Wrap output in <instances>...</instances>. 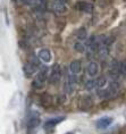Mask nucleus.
I'll use <instances>...</instances> for the list:
<instances>
[{
    "instance_id": "6e6552de",
    "label": "nucleus",
    "mask_w": 126,
    "mask_h": 134,
    "mask_svg": "<svg viewBox=\"0 0 126 134\" xmlns=\"http://www.w3.org/2000/svg\"><path fill=\"white\" fill-rule=\"evenodd\" d=\"M49 67L48 66H42L41 69L38 72V75H36V80L40 81L41 83H44L47 80H49Z\"/></svg>"
},
{
    "instance_id": "20e7f679",
    "label": "nucleus",
    "mask_w": 126,
    "mask_h": 134,
    "mask_svg": "<svg viewBox=\"0 0 126 134\" xmlns=\"http://www.w3.org/2000/svg\"><path fill=\"white\" fill-rule=\"evenodd\" d=\"M75 8L77 9L78 12H82V13H85V14H91L93 12V6L90 2H87V1H78L77 4L75 5Z\"/></svg>"
},
{
    "instance_id": "9d476101",
    "label": "nucleus",
    "mask_w": 126,
    "mask_h": 134,
    "mask_svg": "<svg viewBox=\"0 0 126 134\" xmlns=\"http://www.w3.org/2000/svg\"><path fill=\"white\" fill-rule=\"evenodd\" d=\"M52 9H54V12L56 14H59V15H62L65 14L66 12H67V7H66V5L64 2H60V1H56L52 4Z\"/></svg>"
},
{
    "instance_id": "423d86ee",
    "label": "nucleus",
    "mask_w": 126,
    "mask_h": 134,
    "mask_svg": "<svg viewBox=\"0 0 126 134\" xmlns=\"http://www.w3.org/2000/svg\"><path fill=\"white\" fill-rule=\"evenodd\" d=\"M23 72H24V74L26 76H31L38 72V65H35V64L32 62L25 63L24 66H23Z\"/></svg>"
},
{
    "instance_id": "9b49d317",
    "label": "nucleus",
    "mask_w": 126,
    "mask_h": 134,
    "mask_svg": "<svg viewBox=\"0 0 126 134\" xmlns=\"http://www.w3.org/2000/svg\"><path fill=\"white\" fill-rule=\"evenodd\" d=\"M82 69V64L79 60H73V62L69 64V71L72 73H74V74H78L79 72H81Z\"/></svg>"
},
{
    "instance_id": "f03ea898",
    "label": "nucleus",
    "mask_w": 126,
    "mask_h": 134,
    "mask_svg": "<svg viewBox=\"0 0 126 134\" xmlns=\"http://www.w3.org/2000/svg\"><path fill=\"white\" fill-rule=\"evenodd\" d=\"M114 122V119H112V117L110 116H104L101 117V118H99L97 122H95V126H97V129L99 130H106L107 127H109Z\"/></svg>"
},
{
    "instance_id": "4468645a",
    "label": "nucleus",
    "mask_w": 126,
    "mask_h": 134,
    "mask_svg": "<svg viewBox=\"0 0 126 134\" xmlns=\"http://www.w3.org/2000/svg\"><path fill=\"white\" fill-rule=\"evenodd\" d=\"M76 36H77V39L81 40V41H83V40H87L88 39V32H87V30H85L84 27L78 29L77 32H76Z\"/></svg>"
},
{
    "instance_id": "39448f33",
    "label": "nucleus",
    "mask_w": 126,
    "mask_h": 134,
    "mask_svg": "<svg viewBox=\"0 0 126 134\" xmlns=\"http://www.w3.org/2000/svg\"><path fill=\"white\" fill-rule=\"evenodd\" d=\"M66 117L65 116H58V117H52V118H49L44 122L43 124V127L45 130H49V129H52L55 127L56 125H58L59 123H61L62 120H65Z\"/></svg>"
},
{
    "instance_id": "1a4fd4ad",
    "label": "nucleus",
    "mask_w": 126,
    "mask_h": 134,
    "mask_svg": "<svg viewBox=\"0 0 126 134\" xmlns=\"http://www.w3.org/2000/svg\"><path fill=\"white\" fill-rule=\"evenodd\" d=\"M87 73H88V75L90 76V77H94V76H97L98 73H99L98 63H95V62H90L89 63V65L87 67Z\"/></svg>"
},
{
    "instance_id": "ddd939ff",
    "label": "nucleus",
    "mask_w": 126,
    "mask_h": 134,
    "mask_svg": "<svg viewBox=\"0 0 126 134\" xmlns=\"http://www.w3.org/2000/svg\"><path fill=\"white\" fill-rule=\"evenodd\" d=\"M107 77L106 76H99V77L95 80V84H97V88L100 90V89H105V86L107 85Z\"/></svg>"
},
{
    "instance_id": "f3484780",
    "label": "nucleus",
    "mask_w": 126,
    "mask_h": 134,
    "mask_svg": "<svg viewBox=\"0 0 126 134\" xmlns=\"http://www.w3.org/2000/svg\"><path fill=\"white\" fill-rule=\"evenodd\" d=\"M119 75L126 76V60L119 62Z\"/></svg>"
},
{
    "instance_id": "0eeeda50",
    "label": "nucleus",
    "mask_w": 126,
    "mask_h": 134,
    "mask_svg": "<svg viewBox=\"0 0 126 134\" xmlns=\"http://www.w3.org/2000/svg\"><path fill=\"white\" fill-rule=\"evenodd\" d=\"M38 57H39V58L41 59L43 63H45V64L50 63L51 60H52V53H51V51H50L49 49H45V48L39 50Z\"/></svg>"
},
{
    "instance_id": "2eb2a0df",
    "label": "nucleus",
    "mask_w": 126,
    "mask_h": 134,
    "mask_svg": "<svg viewBox=\"0 0 126 134\" xmlns=\"http://www.w3.org/2000/svg\"><path fill=\"white\" fill-rule=\"evenodd\" d=\"M74 83L71 82V81H68V80H66V82H65V84H64V91L65 93H67V94H71V93L74 91Z\"/></svg>"
},
{
    "instance_id": "dca6fc26",
    "label": "nucleus",
    "mask_w": 126,
    "mask_h": 134,
    "mask_svg": "<svg viewBox=\"0 0 126 134\" xmlns=\"http://www.w3.org/2000/svg\"><path fill=\"white\" fill-rule=\"evenodd\" d=\"M85 49H87V46H84L82 42H75L74 43V50L77 51L79 53H84Z\"/></svg>"
},
{
    "instance_id": "7ed1b4c3",
    "label": "nucleus",
    "mask_w": 126,
    "mask_h": 134,
    "mask_svg": "<svg viewBox=\"0 0 126 134\" xmlns=\"http://www.w3.org/2000/svg\"><path fill=\"white\" fill-rule=\"evenodd\" d=\"M40 115L39 113H36L35 110H32L28 117V122H27V126L28 129H35L36 126L40 125Z\"/></svg>"
},
{
    "instance_id": "f8f14e48",
    "label": "nucleus",
    "mask_w": 126,
    "mask_h": 134,
    "mask_svg": "<svg viewBox=\"0 0 126 134\" xmlns=\"http://www.w3.org/2000/svg\"><path fill=\"white\" fill-rule=\"evenodd\" d=\"M97 53L100 58H105L109 55V46L107 44H104V46H100L99 49L97 50Z\"/></svg>"
},
{
    "instance_id": "a211bd4d",
    "label": "nucleus",
    "mask_w": 126,
    "mask_h": 134,
    "mask_svg": "<svg viewBox=\"0 0 126 134\" xmlns=\"http://www.w3.org/2000/svg\"><path fill=\"white\" fill-rule=\"evenodd\" d=\"M85 88H87V90H93L94 88H97L95 81L94 80H88V81L85 82Z\"/></svg>"
},
{
    "instance_id": "f257e3e1",
    "label": "nucleus",
    "mask_w": 126,
    "mask_h": 134,
    "mask_svg": "<svg viewBox=\"0 0 126 134\" xmlns=\"http://www.w3.org/2000/svg\"><path fill=\"white\" fill-rule=\"evenodd\" d=\"M61 67L59 64H55L54 66L51 67V72H50V75H49V83L50 84H57L59 83V81L61 80Z\"/></svg>"
},
{
    "instance_id": "4be33fe9",
    "label": "nucleus",
    "mask_w": 126,
    "mask_h": 134,
    "mask_svg": "<svg viewBox=\"0 0 126 134\" xmlns=\"http://www.w3.org/2000/svg\"><path fill=\"white\" fill-rule=\"evenodd\" d=\"M66 134H74V133H72V132H68V133H66Z\"/></svg>"
},
{
    "instance_id": "aec40b11",
    "label": "nucleus",
    "mask_w": 126,
    "mask_h": 134,
    "mask_svg": "<svg viewBox=\"0 0 126 134\" xmlns=\"http://www.w3.org/2000/svg\"><path fill=\"white\" fill-rule=\"evenodd\" d=\"M21 2H23V4H27V2L30 1V0H19Z\"/></svg>"
},
{
    "instance_id": "412c9836",
    "label": "nucleus",
    "mask_w": 126,
    "mask_h": 134,
    "mask_svg": "<svg viewBox=\"0 0 126 134\" xmlns=\"http://www.w3.org/2000/svg\"><path fill=\"white\" fill-rule=\"evenodd\" d=\"M57 1H60V2H66V1H68V0H57Z\"/></svg>"
},
{
    "instance_id": "6ab92c4d",
    "label": "nucleus",
    "mask_w": 126,
    "mask_h": 134,
    "mask_svg": "<svg viewBox=\"0 0 126 134\" xmlns=\"http://www.w3.org/2000/svg\"><path fill=\"white\" fill-rule=\"evenodd\" d=\"M32 86L36 90H40V89L43 88V83H41L40 81H38V80H35V81H33V83H32Z\"/></svg>"
}]
</instances>
